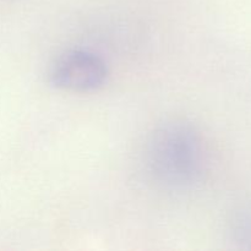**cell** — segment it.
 <instances>
[{
  "label": "cell",
  "mask_w": 251,
  "mask_h": 251,
  "mask_svg": "<svg viewBox=\"0 0 251 251\" xmlns=\"http://www.w3.org/2000/svg\"><path fill=\"white\" fill-rule=\"evenodd\" d=\"M145 166L156 183L184 190L199 183L205 171V151L199 132L184 122L157 127L145 145Z\"/></svg>",
  "instance_id": "obj_1"
},
{
  "label": "cell",
  "mask_w": 251,
  "mask_h": 251,
  "mask_svg": "<svg viewBox=\"0 0 251 251\" xmlns=\"http://www.w3.org/2000/svg\"><path fill=\"white\" fill-rule=\"evenodd\" d=\"M108 77L104 60L85 49H74L59 56L50 69L55 87L70 92H91L102 87Z\"/></svg>",
  "instance_id": "obj_2"
}]
</instances>
